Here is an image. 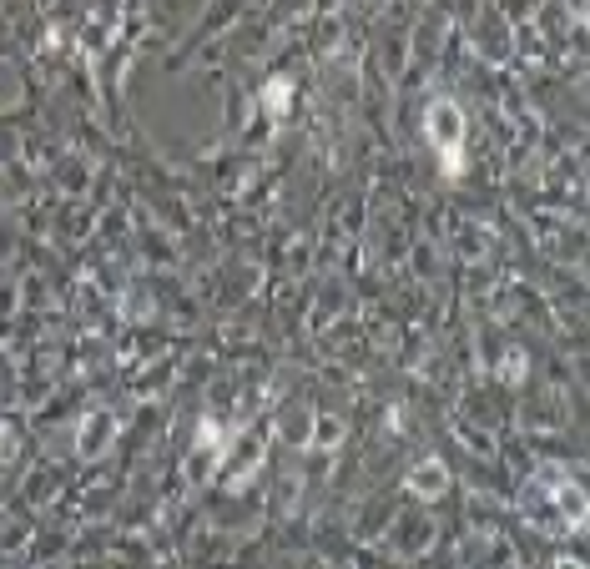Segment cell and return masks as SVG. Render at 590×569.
Here are the masks:
<instances>
[{"label": "cell", "mask_w": 590, "mask_h": 569, "mask_svg": "<svg viewBox=\"0 0 590 569\" xmlns=\"http://www.w3.org/2000/svg\"><path fill=\"white\" fill-rule=\"evenodd\" d=\"M530 494L535 499H550V514H540V529L545 534H570V529L585 524V494H580V484L565 469H540L530 479Z\"/></svg>", "instance_id": "cell-1"}, {"label": "cell", "mask_w": 590, "mask_h": 569, "mask_svg": "<svg viewBox=\"0 0 590 569\" xmlns=\"http://www.w3.org/2000/svg\"><path fill=\"white\" fill-rule=\"evenodd\" d=\"M424 136H429V147L434 157L444 162V177H464V111L449 101V96H434L424 106Z\"/></svg>", "instance_id": "cell-2"}, {"label": "cell", "mask_w": 590, "mask_h": 569, "mask_svg": "<svg viewBox=\"0 0 590 569\" xmlns=\"http://www.w3.org/2000/svg\"><path fill=\"white\" fill-rule=\"evenodd\" d=\"M404 489L414 494V499H444V489H449V469L439 464V459H419L409 474H404Z\"/></svg>", "instance_id": "cell-3"}, {"label": "cell", "mask_w": 590, "mask_h": 569, "mask_svg": "<svg viewBox=\"0 0 590 569\" xmlns=\"http://www.w3.org/2000/svg\"><path fill=\"white\" fill-rule=\"evenodd\" d=\"M111 439H116V418H111L106 408H96V413H86V418H81V434H76L81 459H96Z\"/></svg>", "instance_id": "cell-4"}, {"label": "cell", "mask_w": 590, "mask_h": 569, "mask_svg": "<svg viewBox=\"0 0 590 569\" xmlns=\"http://www.w3.org/2000/svg\"><path fill=\"white\" fill-rule=\"evenodd\" d=\"M288 101H293V81H288V76H273V81L263 86V111L278 121V116L288 111Z\"/></svg>", "instance_id": "cell-5"}, {"label": "cell", "mask_w": 590, "mask_h": 569, "mask_svg": "<svg viewBox=\"0 0 590 569\" xmlns=\"http://www.w3.org/2000/svg\"><path fill=\"white\" fill-rule=\"evenodd\" d=\"M11 449H16V444H11V423L0 418V459H11Z\"/></svg>", "instance_id": "cell-6"}]
</instances>
